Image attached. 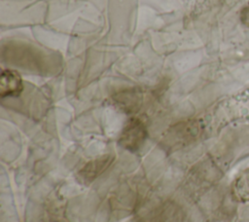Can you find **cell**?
<instances>
[{"label": "cell", "instance_id": "cell-1", "mask_svg": "<svg viewBox=\"0 0 249 222\" xmlns=\"http://www.w3.org/2000/svg\"><path fill=\"white\" fill-rule=\"evenodd\" d=\"M148 136V131L145 125L137 118L128 120L122 130L119 143L124 149L135 152L145 142Z\"/></svg>", "mask_w": 249, "mask_h": 222}, {"label": "cell", "instance_id": "cell-2", "mask_svg": "<svg viewBox=\"0 0 249 222\" xmlns=\"http://www.w3.org/2000/svg\"><path fill=\"white\" fill-rule=\"evenodd\" d=\"M23 91V84L20 75L14 70L5 69L1 73L0 77V95L6 96H18Z\"/></svg>", "mask_w": 249, "mask_h": 222}, {"label": "cell", "instance_id": "cell-3", "mask_svg": "<svg viewBox=\"0 0 249 222\" xmlns=\"http://www.w3.org/2000/svg\"><path fill=\"white\" fill-rule=\"evenodd\" d=\"M232 196L239 202H249V168L241 172L233 181Z\"/></svg>", "mask_w": 249, "mask_h": 222}, {"label": "cell", "instance_id": "cell-4", "mask_svg": "<svg viewBox=\"0 0 249 222\" xmlns=\"http://www.w3.org/2000/svg\"><path fill=\"white\" fill-rule=\"evenodd\" d=\"M240 20L245 26L249 27V3L242 8L240 12Z\"/></svg>", "mask_w": 249, "mask_h": 222}]
</instances>
